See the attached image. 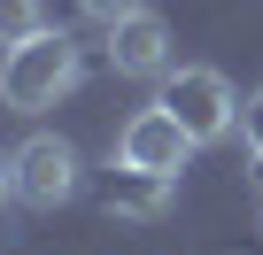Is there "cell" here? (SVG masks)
Listing matches in <instances>:
<instances>
[{"label":"cell","mask_w":263,"mask_h":255,"mask_svg":"<svg viewBox=\"0 0 263 255\" xmlns=\"http://www.w3.org/2000/svg\"><path fill=\"white\" fill-rule=\"evenodd\" d=\"M85 77V54L70 31H31L24 47H8V62H0V108L16 116H47L54 101H70Z\"/></svg>","instance_id":"cell-1"},{"label":"cell","mask_w":263,"mask_h":255,"mask_svg":"<svg viewBox=\"0 0 263 255\" xmlns=\"http://www.w3.org/2000/svg\"><path fill=\"white\" fill-rule=\"evenodd\" d=\"M186 132H194V147H217V140H232L240 132V93H232V77L224 70H209V62H178L171 77H163V93H155Z\"/></svg>","instance_id":"cell-2"},{"label":"cell","mask_w":263,"mask_h":255,"mask_svg":"<svg viewBox=\"0 0 263 255\" xmlns=\"http://www.w3.org/2000/svg\"><path fill=\"white\" fill-rule=\"evenodd\" d=\"M78 186H85V163L62 132H31L16 147V201L24 209H62V201H78Z\"/></svg>","instance_id":"cell-3"},{"label":"cell","mask_w":263,"mask_h":255,"mask_svg":"<svg viewBox=\"0 0 263 255\" xmlns=\"http://www.w3.org/2000/svg\"><path fill=\"white\" fill-rule=\"evenodd\" d=\"M186 155H194V132L163 108V101H147L140 116H124V132H116V163L124 170H147V178H178L186 170Z\"/></svg>","instance_id":"cell-4"},{"label":"cell","mask_w":263,"mask_h":255,"mask_svg":"<svg viewBox=\"0 0 263 255\" xmlns=\"http://www.w3.org/2000/svg\"><path fill=\"white\" fill-rule=\"evenodd\" d=\"M108 70L116 77H171V24L155 8H132L108 24Z\"/></svg>","instance_id":"cell-5"},{"label":"cell","mask_w":263,"mask_h":255,"mask_svg":"<svg viewBox=\"0 0 263 255\" xmlns=\"http://www.w3.org/2000/svg\"><path fill=\"white\" fill-rule=\"evenodd\" d=\"M171 193H178V178H147V170H124V163H116V178H108V217L147 224V217L171 209Z\"/></svg>","instance_id":"cell-6"},{"label":"cell","mask_w":263,"mask_h":255,"mask_svg":"<svg viewBox=\"0 0 263 255\" xmlns=\"http://www.w3.org/2000/svg\"><path fill=\"white\" fill-rule=\"evenodd\" d=\"M31 31H47V0H0V47H24Z\"/></svg>","instance_id":"cell-7"},{"label":"cell","mask_w":263,"mask_h":255,"mask_svg":"<svg viewBox=\"0 0 263 255\" xmlns=\"http://www.w3.org/2000/svg\"><path fill=\"white\" fill-rule=\"evenodd\" d=\"M240 147H248V178H255V193H263V85L240 101Z\"/></svg>","instance_id":"cell-8"},{"label":"cell","mask_w":263,"mask_h":255,"mask_svg":"<svg viewBox=\"0 0 263 255\" xmlns=\"http://www.w3.org/2000/svg\"><path fill=\"white\" fill-rule=\"evenodd\" d=\"M78 8H85V16H93V24H101V31H108V24H116V16H132V8H140V0H78Z\"/></svg>","instance_id":"cell-9"},{"label":"cell","mask_w":263,"mask_h":255,"mask_svg":"<svg viewBox=\"0 0 263 255\" xmlns=\"http://www.w3.org/2000/svg\"><path fill=\"white\" fill-rule=\"evenodd\" d=\"M16 201V155H0V209Z\"/></svg>","instance_id":"cell-10"}]
</instances>
